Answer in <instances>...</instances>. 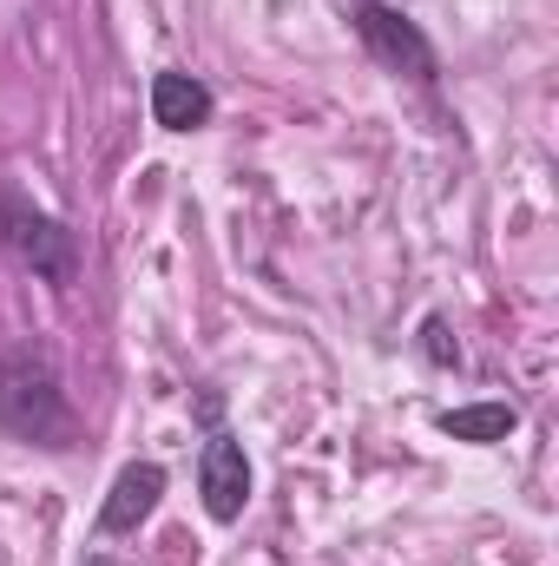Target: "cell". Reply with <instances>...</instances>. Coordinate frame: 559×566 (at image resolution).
<instances>
[{"label": "cell", "instance_id": "3", "mask_svg": "<svg viewBox=\"0 0 559 566\" xmlns=\"http://www.w3.org/2000/svg\"><path fill=\"white\" fill-rule=\"evenodd\" d=\"M356 33H362V46H369L389 73L434 80V46H428V33H421L409 13H395V7H382V0H362V7H356Z\"/></svg>", "mask_w": 559, "mask_h": 566}, {"label": "cell", "instance_id": "4", "mask_svg": "<svg viewBox=\"0 0 559 566\" xmlns=\"http://www.w3.org/2000/svg\"><path fill=\"white\" fill-rule=\"evenodd\" d=\"M198 494H204V514L211 521H238L244 501H251V461H244V441L238 434H211L204 454H198Z\"/></svg>", "mask_w": 559, "mask_h": 566}, {"label": "cell", "instance_id": "6", "mask_svg": "<svg viewBox=\"0 0 559 566\" xmlns=\"http://www.w3.org/2000/svg\"><path fill=\"white\" fill-rule=\"evenodd\" d=\"M211 113H218V99H211L204 80H191V73H178V66H165V73L151 80V119H158L165 133H198V126H211Z\"/></svg>", "mask_w": 559, "mask_h": 566}, {"label": "cell", "instance_id": "7", "mask_svg": "<svg viewBox=\"0 0 559 566\" xmlns=\"http://www.w3.org/2000/svg\"><path fill=\"white\" fill-rule=\"evenodd\" d=\"M514 428H520V409H507V402H474V409L441 416V434H454V441H507Z\"/></svg>", "mask_w": 559, "mask_h": 566}, {"label": "cell", "instance_id": "2", "mask_svg": "<svg viewBox=\"0 0 559 566\" xmlns=\"http://www.w3.org/2000/svg\"><path fill=\"white\" fill-rule=\"evenodd\" d=\"M0 244H7V258L20 264V271H33L40 283H53V290H73L80 283V238L46 211V205H33L27 191H0Z\"/></svg>", "mask_w": 559, "mask_h": 566}, {"label": "cell", "instance_id": "5", "mask_svg": "<svg viewBox=\"0 0 559 566\" xmlns=\"http://www.w3.org/2000/svg\"><path fill=\"white\" fill-rule=\"evenodd\" d=\"M158 501H165V468L158 461H133V468H119V481H113V494L99 507V527L106 534H139L158 514Z\"/></svg>", "mask_w": 559, "mask_h": 566}, {"label": "cell", "instance_id": "1", "mask_svg": "<svg viewBox=\"0 0 559 566\" xmlns=\"http://www.w3.org/2000/svg\"><path fill=\"white\" fill-rule=\"evenodd\" d=\"M0 428L27 448H73V402L60 389V369L40 349H7L0 356Z\"/></svg>", "mask_w": 559, "mask_h": 566}]
</instances>
